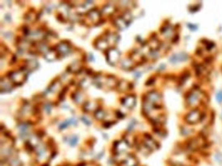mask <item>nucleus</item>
<instances>
[{"mask_svg":"<svg viewBox=\"0 0 222 166\" xmlns=\"http://www.w3.org/2000/svg\"><path fill=\"white\" fill-rule=\"evenodd\" d=\"M214 160L216 163L220 166H222V152L217 151L214 154Z\"/></svg>","mask_w":222,"mask_h":166,"instance_id":"30","label":"nucleus"},{"mask_svg":"<svg viewBox=\"0 0 222 166\" xmlns=\"http://www.w3.org/2000/svg\"><path fill=\"white\" fill-rule=\"evenodd\" d=\"M12 81L10 79H4L1 78V83H0V89H1V92H9L12 88Z\"/></svg>","mask_w":222,"mask_h":166,"instance_id":"9","label":"nucleus"},{"mask_svg":"<svg viewBox=\"0 0 222 166\" xmlns=\"http://www.w3.org/2000/svg\"><path fill=\"white\" fill-rule=\"evenodd\" d=\"M115 11V6L113 5H106L104 6L102 10V14L105 15H112Z\"/></svg>","mask_w":222,"mask_h":166,"instance_id":"21","label":"nucleus"},{"mask_svg":"<svg viewBox=\"0 0 222 166\" xmlns=\"http://www.w3.org/2000/svg\"><path fill=\"white\" fill-rule=\"evenodd\" d=\"M154 82H155V79H150L147 81V84H149V85H150V84H152Z\"/></svg>","mask_w":222,"mask_h":166,"instance_id":"47","label":"nucleus"},{"mask_svg":"<svg viewBox=\"0 0 222 166\" xmlns=\"http://www.w3.org/2000/svg\"><path fill=\"white\" fill-rule=\"evenodd\" d=\"M89 59L91 61H93V60H94V57H93V55L92 54H91V53H90L89 55Z\"/></svg>","mask_w":222,"mask_h":166,"instance_id":"48","label":"nucleus"},{"mask_svg":"<svg viewBox=\"0 0 222 166\" xmlns=\"http://www.w3.org/2000/svg\"><path fill=\"white\" fill-rule=\"evenodd\" d=\"M44 109L45 110L47 114H50L51 112V109H52V106L50 103H45V105H44Z\"/></svg>","mask_w":222,"mask_h":166,"instance_id":"40","label":"nucleus"},{"mask_svg":"<svg viewBox=\"0 0 222 166\" xmlns=\"http://www.w3.org/2000/svg\"><path fill=\"white\" fill-rule=\"evenodd\" d=\"M203 115L197 109H193L186 115L184 120L187 125L193 126L203 121Z\"/></svg>","mask_w":222,"mask_h":166,"instance_id":"1","label":"nucleus"},{"mask_svg":"<svg viewBox=\"0 0 222 166\" xmlns=\"http://www.w3.org/2000/svg\"><path fill=\"white\" fill-rule=\"evenodd\" d=\"M81 120H82V121L84 123H86L87 125H89L91 124V121L87 118H86V117H82V118H81Z\"/></svg>","mask_w":222,"mask_h":166,"instance_id":"44","label":"nucleus"},{"mask_svg":"<svg viewBox=\"0 0 222 166\" xmlns=\"http://www.w3.org/2000/svg\"><path fill=\"white\" fill-rule=\"evenodd\" d=\"M120 65H121V67L123 69L129 70L133 67V60L132 59H130V58H125V59H123L121 61Z\"/></svg>","mask_w":222,"mask_h":166,"instance_id":"22","label":"nucleus"},{"mask_svg":"<svg viewBox=\"0 0 222 166\" xmlns=\"http://www.w3.org/2000/svg\"><path fill=\"white\" fill-rule=\"evenodd\" d=\"M202 97L201 96V92L198 90H195V92H192L186 97L187 104L192 107H194L199 105L201 102Z\"/></svg>","mask_w":222,"mask_h":166,"instance_id":"3","label":"nucleus"},{"mask_svg":"<svg viewBox=\"0 0 222 166\" xmlns=\"http://www.w3.org/2000/svg\"><path fill=\"white\" fill-rule=\"evenodd\" d=\"M119 40V35L115 33H110L108 36H107L106 40L107 43L111 46H113L115 45L117 41Z\"/></svg>","mask_w":222,"mask_h":166,"instance_id":"20","label":"nucleus"},{"mask_svg":"<svg viewBox=\"0 0 222 166\" xmlns=\"http://www.w3.org/2000/svg\"><path fill=\"white\" fill-rule=\"evenodd\" d=\"M119 51L115 48H110L107 52V59L110 64H115L120 58Z\"/></svg>","mask_w":222,"mask_h":166,"instance_id":"5","label":"nucleus"},{"mask_svg":"<svg viewBox=\"0 0 222 166\" xmlns=\"http://www.w3.org/2000/svg\"><path fill=\"white\" fill-rule=\"evenodd\" d=\"M80 84L81 87L83 88H87L89 86L90 83H89V80H87L86 79H84L81 81Z\"/></svg>","mask_w":222,"mask_h":166,"instance_id":"38","label":"nucleus"},{"mask_svg":"<svg viewBox=\"0 0 222 166\" xmlns=\"http://www.w3.org/2000/svg\"><path fill=\"white\" fill-rule=\"evenodd\" d=\"M173 28L170 25H165L162 29V32L165 35L166 37H169V36H171V34L173 33Z\"/></svg>","mask_w":222,"mask_h":166,"instance_id":"29","label":"nucleus"},{"mask_svg":"<svg viewBox=\"0 0 222 166\" xmlns=\"http://www.w3.org/2000/svg\"><path fill=\"white\" fill-rule=\"evenodd\" d=\"M26 79L25 73L22 71H12L9 74V79L12 81V83L16 84H21Z\"/></svg>","mask_w":222,"mask_h":166,"instance_id":"4","label":"nucleus"},{"mask_svg":"<svg viewBox=\"0 0 222 166\" xmlns=\"http://www.w3.org/2000/svg\"><path fill=\"white\" fill-rule=\"evenodd\" d=\"M20 162L18 159L16 158L12 159L11 162H10V165L11 166H20Z\"/></svg>","mask_w":222,"mask_h":166,"instance_id":"39","label":"nucleus"},{"mask_svg":"<svg viewBox=\"0 0 222 166\" xmlns=\"http://www.w3.org/2000/svg\"><path fill=\"white\" fill-rule=\"evenodd\" d=\"M153 132H154L155 135L162 139L164 138L168 134L167 131H165V129H164L163 126H156V127H154Z\"/></svg>","mask_w":222,"mask_h":166,"instance_id":"16","label":"nucleus"},{"mask_svg":"<svg viewBox=\"0 0 222 166\" xmlns=\"http://www.w3.org/2000/svg\"><path fill=\"white\" fill-rule=\"evenodd\" d=\"M26 67H27L28 69L29 70H33L38 66V63L37 61L34 59H30L26 61Z\"/></svg>","mask_w":222,"mask_h":166,"instance_id":"26","label":"nucleus"},{"mask_svg":"<svg viewBox=\"0 0 222 166\" xmlns=\"http://www.w3.org/2000/svg\"><path fill=\"white\" fill-rule=\"evenodd\" d=\"M114 24H115L117 28L120 29H124L125 27H126L128 23H127L123 17H119L114 20Z\"/></svg>","mask_w":222,"mask_h":166,"instance_id":"18","label":"nucleus"},{"mask_svg":"<svg viewBox=\"0 0 222 166\" xmlns=\"http://www.w3.org/2000/svg\"><path fill=\"white\" fill-rule=\"evenodd\" d=\"M68 121H69L70 124H73L74 125H76L77 124V120L75 118H71L70 119H68Z\"/></svg>","mask_w":222,"mask_h":166,"instance_id":"45","label":"nucleus"},{"mask_svg":"<svg viewBox=\"0 0 222 166\" xmlns=\"http://www.w3.org/2000/svg\"><path fill=\"white\" fill-rule=\"evenodd\" d=\"M122 17L125 19L127 23H129V22L131 21V19L132 18V14H130V12H128V11H126V12L124 13V14L123 15Z\"/></svg>","mask_w":222,"mask_h":166,"instance_id":"36","label":"nucleus"},{"mask_svg":"<svg viewBox=\"0 0 222 166\" xmlns=\"http://www.w3.org/2000/svg\"><path fill=\"white\" fill-rule=\"evenodd\" d=\"M106 84L110 88H113L114 87H115L118 84V83H117V80L115 78L112 77L107 78L106 80Z\"/></svg>","mask_w":222,"mask_h":166,"instance_id":"32","label":"nucleus"},{"mask_svg":"<svg viewBox=\"0 0 222 166\" xmlns=\"http://www.w3.org/2000/svg\"><path fill=\"white\" fill-rule=\"evenodd\" d=\"M216 99L219 103L222 102V92L221 91H220V92H219L217 93Z\"/></svg>","mask_w":222,"mask_h":166,"instance_id":"43","label":"nucleus"},{"mask_svg":"<svg viewBox=\"0 0 222 166\" xmlns=\"http://www.w3.org/2000/svg\"><path fill=\"white\" fill-rule=\"evenodd\" d=\"M134 75H135V76H136V77H139L140 76V75H141V73H140L139 72H136Z\"/></svg>","mask_w":222,"mask_h":166,"instance_id":"51","label":"nucleus"},{"mask_svg":"<svg viewBox=\"0 0 222 166\" xmlns=\"http://www.w3.org/2000/svg\"><path fill=\"white\" fill-rule=\"evenodd\" d=\"M28 37L31 40H38L43 37V33L41 31L35 30V31H31L29 32V33L27 34Z\"/></svg>","mask_w":222,"mask_h":166,"instance_id":"11","label":"nucleus"},{"mask_svg":"<svg viewBox=\"0 0 222 166\" xmlns=\"http://www.w3.org/2000/svg\"><path fill=\"white\" fill-rule=\"evenodd\" d=\"M162 100V97L160 94L156 91H151L149 92L146 96V101L151 103L154 105H159Z\"/></svg>","mask_w":222,"mask_h":166,"instance_id":"6","label":"nucleus"},{"mask_svg":"<svg viewBox=\"0 0 222 166\" xmlns=\"http://www.w3.org/2000/svg\"><path fill=\"white\" fill-rule=\"evenodd\" d=\"M188 58V55L184 53H181L179 54H175L173 55V56L170 58V60L172 63H177L178 61H185Z\"/></svg>","mask_w":222,"mask_h":166,"instance_id":"12","label":"nucleus"},{"mask_svg":"<svg viewBox=\"0 0 222 166\" xmlns=\"http://www.w3.org/2000/svg\"><path fill=\"white\" fill-rule=\"evenodd\" d=\"M122 103L124 106H125L127 108L131 109L136 104V97L132 95L128 96L123 99Z\"/></svg>","mask_w":222,"mask_h":166,"instance_id":"10","label":"nucleus"},{"mask_svg":"<svg viewBox=\"0 0 222 166\" xmlns=\"http://www.w3.org/2000/svg\"><path fill=\"white\" fill-rule=\"evenodd\" d=\"M44 57L48 61H53L56 59L57 57V52L54 50H49L44 55Z\"/></svg>","mask_w":222,"mask_h":166,"instance_id":"23","label":"nucleus"},{"mask_svg":"<svg viewBox=\"0 0 222 166\" xmlns=\"http://www.w3.org/2000/svg\"><path fill=\"white\" fill-rule=\"evenodd\" d=\"M5 18L7 21H10V20H11V17H10L9 14H7V15L5 16Z\"/></svg>","mask_w":222,"mask_h":166,"instance_id":"50","label":"nucleus"},{"mask_svg":"<svg viewBox=\"0 0 222 166\" xmlns=\"http://www.w3.org/2000/svg\"><path fill=\"white\" fill-rule=\"evenodd\" d=\"M180 132L182 136H183V137L185 138H188L189 139L193 137V136H192L194 134L195 131L194 129L192 127L191 125H183L181 126L180 129Z\"/></svg>","mask_w":222,"mask_h":166,"instance_id":"7","label":"nucleus"},{"mask_svg":"<svg viewBox=\"0 0 222 166\" xmlns=\"http://www.w3.org/2000/svg\"><path fill=\"white\" fill-rule=\"evenodd\" d=\"M94 117L99 120H102L106 117V112L102 109H98L94 112Z\"/></svg>","mask_w":222,"mask_h":166,"instance_id":"35","label":"nucleus"},{"mask_svg":"<svg viewBox=\"0 0 222 166\" xmlns=\"http://www.w3.org/2000/svg\"><path fill=\"white\" fill-rule=\"evenodd\" d=\"M78 138L76 136H72V137L70 138V140H69V143H70V145L71 146H75L78 143Z\"/></svg>","mask_w":222,"mask_h":166,"instance_id":"37","label":"nucleus"},{"mask_svg":"<svg viewBox=\"0 0 222 166\" xmlns=\"http://www.w3.org/2000/svg\"><path fill=\"white\" fill-rule=\"evenodd\" d=\"M117 114H116V116H117V117H118V118H123V114H121V113H120L119 111H118V112H117Z\"/></svg>","mask_w":222,"mask_h":166,"instance_id":"46","label":"nucleus"},{"mask_svg":"<svg viewBox=\"0 0 222 166\" xmlns=\"http://www.w3.org/2000/svg\"><path fill=\"white\" fill-rule=\"evenodd\" d=\"M129 86H130V84L127 82L126 80H120L118 83V84H117L118 89L119 91H120V92H125V91L129 89Z\"/></svg>","mask_w":222,"mask_h":166,"instance_id":"25","label":"nucleus"},{"mask_svg":"<svg viewBox=\"0 0 222 166\" xmlns=\"http://www.w3.org/2000/svg\"><path fill=\"white\" fill-rule=\"evenodd\" d=\"M149 47L152 49L153 51H155L157 50V49L160 46V43L157 39L156 38H152L151 40H150L149 43Z\"/></svg>","mask_w":222,"mask_h":166,"instance_id":"33","label":"nucleus"},{"mask_svg":"<svg viewBox=\"0 0 222 166\" xmlns=\"http://www.w3.org/2000/svg\"><path fill=\"white\" fill-rule=\"evenodd\" d=\"M81 69V65L80 62L76 61L74 63H71L69 66H68L67 70L68 72L70 73H78L80 72Z\"/></svg>","mask_w":222,"mask_h":166,"instance_id":"13","label":"nucleus"},{"mask_svg":"<svg viewBox=\"0 0 222 166\" xmlns=\"http://www.w3.org/2000/svg\"><path fill=\"white\" fill-rule=\"evenodd\" d=\"M73 99L75 102L78 104H81L84 101V97L82 93L80 92H75L73 94Z\"/></svg>","mask_w":222,"mask_h":166,"instance_id":"24","label":"nucleus"},{"mask_svg":"<svg viewBox=\"0 0 222 166\" xmlns=\"http://www.w3.org/2000/svg\"><path fill=\"white\" fill-rule=\"evenodd\" d=\"M142 143L151 152L158 150L160 148L159 142L153 138L151 134H145Z\"/></svg>","mask_w":222,"mask_h":166,"instance_id":"2","label":"nucleus"},{"mask_svg":"<svg viewBox=\"0 0 222 166\" xmlns=\"http://www.w3.org/2000/svg\"><path fill=\"white\" fill-rule=\"evenodd\" d=\"M70 125V123L69 121H68V120H67V121H65V122H63V123H61V124L60 125L59 127L61 129H64L65 128H67V126Z\"/></svg>","mask_w":222,"mask_h":166,"instance_id":"41","label":"nucleus"},{"mask_svg":"<svg viewBox=\"0 0 222 166\" xmlns=\"http://www.w3.org/2000/svg\"><path fill=\"white\" fill-rule=\"evenodd\" d=\"M95 46L96 48L99 49L100 50H106L108 48L109 44L107 43V42L105 39L103 38H100L98 40L96 43H95Z\"/></svg>","mask_w":222,"mask_h":166,"instance_id":"19","label":"nucleus"},{"mask_svg":"<svg viewBox=\"0 0 222 166\" xmlns=\"http://www.w3.org/2000/svg\"><path fill=\"white\" fill-rule=\"evenodd\" d=\"M129 145L127 144L125 140H123L120 142H116L115 147L117 151L119 152H123L127 150V149L129 147Z\"/></svg>","mask_w":222,"mask_h":166,"instance_id":"15","label":"nucleus"},{"mask_svg":"<svg viewBox=\"0 0 222 166\" xmlns=\"http://www.w3.org/2000/svg\"><path fill=\"white\" fill-rule=\"evenodd\" d=\"M61 86V83L59 80H55L53 83L51 84V85L49 87L48 90L52 92H56L59 90Z\"/></svg>","mask_w":222,"mask_h":166,"instance_id":"28","label":"nucleus"},{"mask_svg":"<svg viewBox=\"0 0 222 166\" xmlns=\"http://www.w3.org/2000/svg\"><path fill=\"white\" fill-rule=\"evenodd\" d=\"M31 46V42L28 40H22L20 42L19 45V51H23Z\"/></svg>","mask_w":222,"mask_h":166,"instance_id":"31","label":"nucleus"},{"mask_svg":"<svg viewBox=\"0 0 222 166\" xmlns=\"http://www.w3.org/2000/svg\"><path fill=\"white\" fill-rule=\"evenodd\" d=\"M57 51L63 55H67L69 53L70 47L66 42H61L57 45Z\"/></svg>","mask_w":222,"mask_h":166,"instance_id":"8","label":"nucleus"},{"mask_svg":"<svg viewBox=\"0 0 222 166\" xmlns=\"http://www.w3.org/2000/svg\"><path fill=\"white\" fill-rule=\"evenodd\" d=\"M189 27H190V28L192 29V30H194V29H195L197 28L196 26H195V25H190V26H189Z\"/></svg>","mask_w":222,"mask_h":166,"instance_id":"49","label":"nucleus"},{"mask_svg":"<svg viewBox=\"0 0 222 166\" xmlns=\"http://www.w3.org/2000/svg\"><path fill=\"white\" fill-rule=\"evenodd\" d=\"M25 19L28 22H34L37 19V14L34 11H29L26 14Z\"/></svg>","mask_w":222,"mask_h":166,"instance_id":"27","label":"nucleus"},{"mask_svg":"<svg viewBox=\"0 0 222 166\" xmlns=\"http://www.w3.org/2000/svg\"><path fill=\"white\" fill-rule=\"evenodd\" d=\"M135 125H136V122L135 121H133V120H132V121L130 123V124L128 125V130L129 131H131L133 130V129L134 128L135 126Z\"/></svg>","mask_w":222,"mask_h":166,"instance_id":"42","label":"nucleus"},{"mask_svg":"<svg viewBox=\"0 0 222 166\" xmlns=\"http://www.w3.org/2000/svg\"><path fill=\"white\" fill-rule=\"evenodd\" d=\"M87 16L93 22H98L100 19V13L95 9H91L87 12Z\"/></svg>","mask_w":222,"mask_h":166,"instance_id":"14","label":"nucleus"},{"mask_svg":"<svg viewBox=\"0 0 222 166\" xmlns=\"http://www.w3.org/2000/svg\"><path fill=\"white\" fill-rule=\"evenodd\" d=\"M98 105L97 104L91 102V101H88L84 103L83 105V109L86 112H93V111H96Z\"/></svg>","mask_w":222,"mask_h":166,"instance_id":"17","label":"nucleus"},{"mask_svg":"<svg viewBox=\"0 0 222 166\" xmlns=\"http://www.w3.org/2000/svg\"><path fill=\"white\" fill-rule=\"evenodd\" d=\"M37 49L38 51H40L41 53H44V55L49 50H49V47L48 45L45 43H43V42H41V43H39L38 44Z\"/></svg>","mask_w":222,"mask_h":166,"instance_id":"34","label":"nucleus"}]
</instances>
